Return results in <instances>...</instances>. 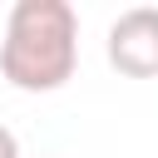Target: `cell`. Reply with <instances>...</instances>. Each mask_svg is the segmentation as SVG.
<instances>
[{
  "label": "cell",
  "instance_id": "cell-3",
  "mask_svg": "<svg viewBox=\"0 0 158 158\" xmlns=\"http://www.w3.org/2000/svg\"><path fill=\"white\" fill-rule=\"evenodd\" d=\"M0 158H20V138H15L5 123H0Z\"/></svg>",
  "mask_w": 158,
  "mask_h": 158
},
{
  "label": "cell",
  "instance_id": "cell-2",
  "mask_svg": "<svg viewBox=\"0 0 158 158\" xmlns=\"http://www.w3.org/2000/svg\"><path fill=\"white\" fill-rule=\"evenodd\" d=\"M109 64L123 79H158V5H133L109 25Z\"/></svg>",
  "mask_w": 158,
  "mask_h": 158
},
{
  "label": "cell",
  "instance_id": "cell-1",
  "mask_svg": "<svg viewBox=\"0 0 158 158\" xmlns=\"http://www.w3.org/2000/svg\"><path fill=\"white\" fill-rule=\"evenodd\" d=\"M79 64V15L69 0H15L0 35V74L25 94H54Z\"/></svg>",
  "mask_w": 158,
  "mask_h": 158
}]
</instances>
